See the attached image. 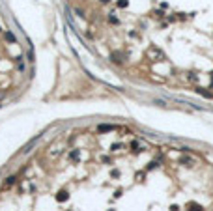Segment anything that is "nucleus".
<instances>
[{
	"mask_svg": "<svg viewBox=\"0 0 213 211\" xmlns=\"http://www.w3.org/2000/svg\"><path fill=\"white\" fill-rule=\"evenodd\" d=\"M56 200H58V202H64V200H67V192H65V190H62V192H58V196H56Z\"/></svg>",
	"mask_w": 213,
	"mask_h": 211,
	"instance_id": "1",
	"label": "nucleus"
},
{
	"mask_svg": "<svg viewBox=\"0 0 213 211\" xmlns=\"http://www.w3.org/2000/svg\"><path fill=\"white\" fill-rule=\"evenodd\" d=\"M118 6L120 8H125V6H127V0H118Z\"/></svg>",
	"mask_w": 213,
	"mask_h": 211,
	"instance_id": "6",
	"label": "nucleus"
},
{
	"mask_svg": "<svg viewBox=\"0 0 213 211\" xmlns=\"http://www.w3.org/2000/svg\"><path fill=\"white\" fill-rule=\"evenodd\" d=\"M187 207H189V211H200V209H202V207L198 206V204H194V202H191Z\"/></svg>",
	"mask_w": 213,
	"mask_h": 211,
	"instance_id": "2",
	"label": "nucleus"
},
{
	"mask_svg": "<svg viewBox=\"0 0 213 211\" xmlns=\"http://www.w3.org/2000/svg\"><path fill=\"white\" fill-rule=\"evenodd\" d=\"M110 129H112V125H99V131H110Z\"/></svg>",
	"mask_w": 213,
	"mask_h": 211,
	"instance_id": "3",
	"label": "nucleus"
},
{
	"mask_svg": "<svg viewBox=\"0 0 213 211\" xmlns=\"http://www.w3.org/2000/svg\"><path fill=\"white\" fill-rule=\"evenodd\" d=\"M71 159H73V161L79 159V151H77V149H73V151H71Z\"/></svg>",
	"mask_w": 213,
	"mask_h": 211,
	"instance_id": "5",
	"label": "nucleus"
},
{
	"mask_svg": "<svg viewBox=\"0 0 213 211\" xmlns=\"http://www.w3.org/2000/svg\"><path fill=\"white\" fill-rule=\"evenodd\" d=\"M6 39H8V41H15V36H13L11 32H8V34H6Z\"/></svg>",
	"mask_w": 213,
	"mask_h": 211,
	"instance_id": "4",
	"label": "nucleus"
}]
</instances>
